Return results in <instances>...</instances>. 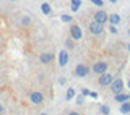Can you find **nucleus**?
<instances>
[{"instance_id":"f257e3e1","label":"nucleus","mask_w":130,"mask_h":115,"mask_svg":"<svg viewBox=\"0 0 130 115\" xmlns=\"http://www.w3.org/2000/svg\"><path fill=\"white\" fill-rule=\"evenodd\" d=\"M2 23L5 24L7 29H10L15 34L24 36L29 31H32L34 28V20L29 15V11L26 10H20V8H15V10H8L7 16H3Z\"/></svg>"},{"instance_id":"f03ea898","label":"nucleus","mask_w":130,"mask_h":115,"mask_svg":"<svg viewBox=\"0 0 130 115\" xmlns=\"http://www.w3.org/2000/svg\"><path fill=\"white\" fill-rule=\"evenodd\" d=\"M112 65H116V57L114 54H98L89 60L91 67V76H99L103 73L112 70Z\"/></svg>"},{"instance_id":"7ed1b4c3","label":"nucleus","mask_w":130,"mask_h":115,"mask_svg":"<svg viewBox=\"0 0 130 115\" xmlns=\"http://www.w3.org/2000/svg\"><path fill=\"white\" fill-rule=\"evenodd\" d=\"M78 23L83 26V31L86 32L93 41H101V42H103L106 39V26L93 21V20L88 18L86 15H81L78 18Z\"/></svg>"},{"instance_id":"20e7f679","label":"nucleus","mask_w":130,"mask_h":115,"mask_svg":"<svg viewBox=\"0 0 130 115\" xmlns=\"http://www.w3.org/2000/svg\"><path fill=\"white\" fill-rule=\"evenodd\" d=\"M55 54H57L55 47L52 46V44L44 42V46L38 49L36 60H38V63L42 68H51V67H54V65H55Z\"/></svg>"},{"instance_id":"39448f33","label":"nucleus","mask_w":130,"mask_h":115,"mask_svg":"<svg viewBox=\"0 0 130 115\" xmlns=\"http://www.w3.org/2000/svg\"><path fill=\"white\" fill-rule=\"evenodd\" d=\"M72 76L76 78V80H86V78L91 76V67H89V60H78L75 62L72 68Z\"/></svg>"},{"instance_id":"423d86ee","label":"nucleus","mask_w":130,"mask_h":115,"mask_svg":"<svg viewBox=\"0 0 130 115\" xmlns=\"http://www.w3.org/2000/svg\"><path fill=\"white\" fill-rule=\"evenodd\" d=\"M85 13H86V16H88V18H91L93 21L103 24V26H106V24H107L109 11L106 10V8H96V7H93V8H88Z\"/></svg>"},{"instance_id":"0eeeda50","label":"nucleus","mask_w":130,"mask_h":115,"mask_svg":"<svg viewBox=\"0 0 130 115\" xmlns=\"http://www.w3.org/2000/svg\"><path fill=\"white\" fill-rule=\"evenodd\" d=\"M67 36L72 37L75 42H81L85 39V31H83V26L78 23V20H73L70 24H67Z\"/></svg>"},{"instance_id":"6e6552de","label":"nucleus","mask_w":130,"mask_h":115,"mask_svg":"<svg viewBox=\"0 0 130 115\" xmlns=\"http://www.w3.org/2000/svg\"><path fill=\"white\" fill-rule=\"evenodd\" d=\"M26 99L31 105L34 107H39V105H44L46 102V94H44L42 89H38V88H31L29 91L26 92Z\"/></svg>"},{"instance_id":"1a4fd4ad","label":"nucleus","mask_w":130,"mask_h":115,"mask_svg":"<svg viewBox=\"0 0 130 115\" xmlns=\"http://www.w3.org/2000/svg\"><path fill=\"white\" fill-rule=\"evenodd\" d=\"M119 71H114V70H109V71H106L103 73V75H99V76H96V86L98 88H101V89H107L109 88V84L112 83V80L116 78V75Z\"/></svg>"},{"instance_id":"9d476101","label":"nucleus","mask_w":130,"mask_h":115,"mask_svg":"<svg viewBox=\"0 0 130 115\" xmlns=\"http://www.w3.org/2000/svg\"><path fill=\"white\" fill-rule=\"evenodd\" d=\"M70 59H72V54L67 50V49H59L55 54V65L59 68H65L68 63H70Z\"/></svg>"},{"instance_id":"9b49d317","label":"nucleus","mask_w":130,"mask_h":115,"mask_svg":"<svg viewBox=\"0 0 130 115\" xmlns=\"http://www.w3.org/2000/svg\"><path fill=\"white\" fill-rule=\"evenodd\" d=\"M109 92L112 94H119V92H122V91H125V80L120 76V73H117L116 75V78L112 80V83L109 84Z\"/></svg>"},{"instance_id":"f8f14e48","label":"nucleus","mask_w":130,"mask_h":115,"mask_svg":"<svg viewBox=\"0 0 130 115\" xmlns=\"http://www.w3.org/2000/svg\"><path fill=\"white\" fill-rule=\"evenodd\" d=\"M8 49V29L5 28V24L2 23V18H0V57L7 52Z\"/></svg>"},{"instance_id":"ddd939ff","label":"nucleus","mask_w":130,"mask_h":115,"mask_svg":"<svg viewBox=\"0 0 130 115\" xmlns=\"http://www.w3.org/2000/svg\"><path fill=\"white\" fill-rule=\"evenodd\" d=\"M112 101L116 102V104H124V102L130 101V92L128 91H122L119 94H114V96H112Z\"/></svg>"},{"instance_id":"4468645a","label":"nucleus","mask_w":130,"mask_h":115,"mask_svg":"<svg viewBox=\"0 0 130 115\" xmlns=\"http://www.w3.org/2000/svg\"><path fill=\"white\" fill-rule=\"evenodd\" d=\"M76 47H78V42H75L72 37H68L67 34H65V39H63V49H67L68 52H75L76 50Z\"/></svg>"},{"instance_id":"2eb2a0df","label":"nucleus","mask_w":130,"mask_h":115,"mask_svg":"<svg viewBox=\"0 0 130 115\" xmlns=\"http://www.w3.org/2000/svg\"><path fill=\"white\" fill-rule=\"evenodd\" d=\"M39 10H41V13H42L44 16H52V13H54V10H52V5L47 2H41V5H39Z\"/></svg>"},{"instance_id":"dca6fc26","label":"nucleus","mask_w":130,"mask_h":115,"mask_svg":"<svg viewBox=\"0 0 130 115\" xmlns=\"http://www.w3.org/2000/svg\"><path fill=\"white\" fill-rule=\"evenodd\" d=\"M120 23H122V16L117 13V11H112V13H109L107 24H114V26H119Z\"/></svg>"},{"instance_id":"f3484780","label":"nucleus","mask_w":130,"mask_h":115,"mask_svg":"<svg viewBox=\"0 0 130 115\" xmlns=\"http://www.w3.org/2000/svg\"><path fill=\"white\" fill-rule=\"evenodd\" d=\"M83 7V0H70V13H78Z\"/></svg>"},{"instance_id":"a211bd4d","label":"nucleus","mask_w":130,"mask_h":115,"mask_svg":"<svg viewBox=\"0 0 130 115\" xmlns=\"http://www.w3.org/2000/svg\"><path fill=\"white\" fill-rule=\"evenodd\" d=\"M59 18H60V21H62L63 24H70V23L73 21V20H75V18H73V13H67V11L60 13Z\"/></svg>"},{"instance_id":"6ab92c4d","label":"nucleus","mask_w":130,"mask_h":115,"mask_svg":"<svg viewBox=\"0 0 130 115\" xmlns=\"http://www.w3.org/2000/svg\"><path fill=\"white\" fill-rule=\"evenodd\" d=\"M75 96H76V89L73 88V86H68V88L65 89V101L75 99Z\"/></svg>"},{"instance_id":"aec40b11","label":"nucleus","mask_w":130,"mask_h":115,"mask_svg":"<svg viewBox=\"0 0 130 115\" xmlns=\"http://www.w3.org/2000/svg\"><path fill=\"white\" fill-rule=\"evenodd\" d=\"M119 112L122 115H128L130 113V101L124 102V104H119Z\"/></svg>"},{"instance_id":"412c9836","label":"nucleus","mask_w":130,"mask_h":115,"mask_svg":"<svg viewBox=\"0 0 130 115\" xmlns=\"http://www.w3.org/2000/svg\"><path fill=\"white\" fill-rule=\"evenodd\" d=\"M98 110H99V115H109L111 113V107L107 104H99L98 105Z\"/></svg>"},{"instance_id":"4be33fe9","label":"nucleus","mask_w":130,"mask_h":115,"mask_svg":"<svg viewBox=\"0 0 130 115\" xmlns=\"http://www.w3.org/2000/svg\"><path fill=\"white\" fill-rule=\"evenodd\" d=\"M106 26H107L109 34H112V36H117V34H119V26H114V24H106Z\"/></svg>"},{"instance_id":"5701e85b","label":"nucleus","mask_w":130,"mask_h":115,"mask_svg":"<svg viewBox=\"0 0 130 115\" xmlns=\"http://www.w3.org/2000/svg\"><path fill=\"white\" fill-rule=\"evenodd\" d=\"M88 2L91 3L93 7H96V8H104V5H106L104 0H88Z\"/></svg>"},{"instance_id":"b1692460","label":"nucleus","mask_w":130,"mask_h":115,"mask_svg":"<svg viewBox=\"0 0 130 115\" xmlns=\"http://www.w3.org/2000/svg\"><path fill=\"white\" fill-rule=\"evenodd\" d=\"M7 102L3 101V99H0V115H5L7 113Z\"/></svg>"},{"instance_id":"393cba45","label":"nucleus","mask_w":130,"mask_h":115,"mask_svg":"<svg viewBox=\"0 0 130 115\" xmlns=\"http://www.w3.org/2000/svg\"><path fill=\"white\" fill-rule=\"evenodd\" d=\"M119 46L124 49L127 54H130V41H127V42H119Z\"/></svg>"},{"instance_id":"a878e982","label":"nucleus","mask_w":130,"mask_h":115,"mask_svg":"<svg viewBox=\"0 0 130 115\" xmlns=\"http://www.w3.org/2000/svg\"><path fill=\"white\" fill-rule=\"evenodd\" d=\"M75 97H76V104H78V105H83L85 104V99H86L85 96H81V94H80V96H75Z\"/></svg>"},{"instance_id":"bb28decb","label":"nucleus","mask_w":130,"mask_h":115,"mask_svg":"<svg viewBox=\"0 0 130 115\" xmlns=\"http://www.w3.org/2000/svg\"><path fill=\"white\" fill-rule=\"evenodd\" d=\"M80 94H81V96H85V97H89V89L88 88H81L80 89Z\"/></svg>"},{"instance_id":"cd10ccee","label":"nucleus","mask_w":130,"mask_h":115,"mask_svg":"<svg viewBox=\"0 0 130 115\" xmlns=\"http://www.w3.org/2000/svg\"><path fill=\"white\" fill-rule=\"evenodd\" d=\"M65 115H83L81 112H78V110H67V112H65Z\"/></svg>"},{"instance_id":"c85d7f7f","label":"nucleus","mask_w":130,"mask_h":115,"mask_svg":"<svg viewBox=\"0 0 130 115\" xmlns=\"http://www.w3.org/2000/svg\"><path fill=\"white\" fill-rule=\"evenodd\" d=\"M57 83H59L60 86H65V84H67V78H65V76H60L59 80H57Z\"/></svg>"},{"instance_id":"c756f323","label":"nucleus","mask_w":130,"mask_h":115,"mask_svg":"<svg viewBox=\"0 0 130 115\" xmlns=\"http://www.w3.org/2000/svg\"><path fill=\"white\" fill-rule=\"evenodd\" d=\"M125 86H127V89L130 91V75L127 76V81H125Z\"/></svg>"},{"instance_id":"7c9ffc66","label":"nucleus","mask_w":130,"mask_h":115,"mask_svg":"<svg viewBox=\"0 0 130 115\" xmlns=\"http://www.w3.org/2000/svg\"><path fill=\"white\" fill-rule=\"evenodd\" d=\"M125 34H127V37H128V41H130V24L127 26V29H125Z\"/></svg>"},{"instance_id":"2f4dec72","label":"nucleus","mask_w":130,"mask_h":115,"mask_svg":"<svg viewBox=\"0 0 130 115\" xmlns=\"http://www.w3.org/2000/svg\"><path fill=\"white\" fill-rule=\"evenodd\" d=\"M89 97H93V99H98V92H91V91H89Z\"/></svg>"},{"instance_id":"473e14b6","label":"nucleus","mask_w":130,"mask_h":115,"mask_svg":"<svg viewBox=\"0 0 130 115\" xmlns=\"http://www.w3.org/2000/svg\"><path fill=\"white\" fill-rule=\"evenodd\" d=\"M117 2H119V0H107V3H111V5H116Z\"/></svg>"},{"instance_id":"72a5a7b5","label":"nucleus","mask_w":130,"mask_h":115,"mask_svg":"<svg viewBox=\"0 0 130 115\" xmlns=\"http://www.w3.org/2000/svg\"><path fill=\"white\" fill-rule=\"evenodd\" d=\"M39 115H47V112H41V113H39Z\"/></svg>"},{"instance_id":"f704fd0d","label":"nucleus","mask_w":130,"mask_h":115,"mask_svg":"<svg viewBox=\"0 0 130 115\" xmlns=\"http://www.w3.org/2000/svg\"><path fill=\"white\" fill-rule=\"evenodd\" d=\"M5 115H13V113H8V112H7V113H5Z\"/></svg>"},{"instance_id":"c9c22d12","label":"nucleus","mask_w":130,"mask_h":115,"mask_svg":"<svg viewBox=\"0 0 130 115\" xmlns=\"http://www.w3.org/2000/svg\"><path fill=\"white\" fill-rule=\"evenodd\" d=\"M39 2H46V0H39Z\"/></svg>"},{"instance_id":"e433bc0d","label":"nucleus","mask_w":130,"mask_h":115,"mask_svg":"<svg viewBox=\"0 0 130 115\" xmlns=\"http://www.w3.org/2000/svg\"><path fill=\"white\" fill-rule=\"evenodd\" d=\"M10 2H16V0H10Z\"/></svg>"}]
</instances>
